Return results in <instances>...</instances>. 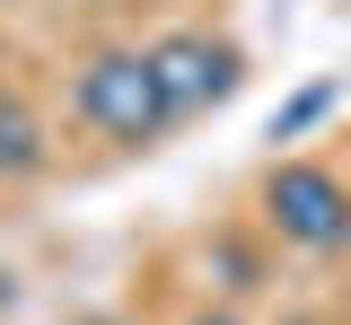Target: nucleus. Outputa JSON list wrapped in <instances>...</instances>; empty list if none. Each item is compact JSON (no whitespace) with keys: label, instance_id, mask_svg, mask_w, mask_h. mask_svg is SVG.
Listing matches in <instances>:
<instances>
[{"label":"nucleus","instance_id":"5","mask_svg":"<svg viewBox=\"0 0 351 325\" xmlns=\"http://www.w3.org/2000/svg\"><path fill=\"white\" fill-rule=\"evenodd\" d=\"M316 115H325V88H307V97H290V106L272 115V141H290V132H307Z\"/></svg>","mask_w":351,"mask_h":325},{"label":"nucleus","instance_id":"3","mask_svg":"<svg viewBox=\"0 0 351 325\" xmlns=\"http://www.w3.org/2000/svg\"><path fill=\"white\" fill-rule=\"evenodd\" d=\"M149 71H158V88H167L176 115H193V106H211V97L237 88V53L211 45V36H167V45H149Z\"/></svg>","mask_w":351,"mask_h":325},{"label":"nucleus","instance_id":"4","mask_svg":"<svg viewBox=\"0 0 351 325\" xmlns=\"http://www.w3.org/2000/svg\"><path fill=\"white\" fill-rule=\"evenodd\" d=\"M0 167H9V176L44 167V132H36V115H27L18 97H0Z\"/></svg>","mask_w":351,"mask_h":325},{"label":"nucleus","instance_id":"1","mask_svg":"<svg viewBox=\"0 0 351 325\" xmlns=\"http://www.w3.org/2000/svg\"><path fill=\"white\" fill-rule=\"evenodd\" d=\"M80 115L97 123V132H114V141H158L176 123L149 53H97V62L80 71Z\"/></svg>","mask_w":351,"mask_h":325},{"label":"nucleus","instance_id":"2","mask_svg":"<svg viewBox=\"0 0 351 325\" xmlns=\"http://www.w3.org/2000/svg\"><path fill=\"white\" fill-rule=\"evenodd\" d=\"M263 211H272V229L299 237V246H343L351 237V193L334 185L325 167H272Z\"/></svg>","mask_w":351,"mask_h":325},{"label":"nucleus","instance_id":"6","mask_svg":"<svg viewBox=\"0 0 351 325\" xmlns=\"http://www.w3.org/2000/svg\"><path fill=\"white\" fill-rule=\"evenodd\" d=\"M193 325H237V317H193Z\"/></svg>","mask_w":351,"mask_h":325}]
</instances>
